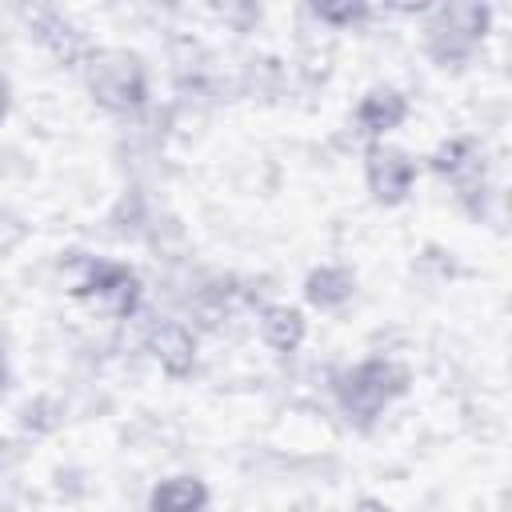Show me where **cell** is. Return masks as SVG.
<instances>
[{
    "instance_id": "obj_1",
    "label": "cell",
    "mask_w": 512,
    "mask_h": 512,
    "mask_svg": "<svg viewBox=\"0 0 512 512\" xmlns=\"http://www.w3.org/2000/svg\"><path fill=\"white\" fill-rule=\"evenodd\" d=\"M408 388H412V372L400 360H388V356L360 360L356 368L340 372L336 384H332L344 420L352 428H360V432H372L376 420H380V412L392 400H400Z\"/></svg>"
},
{
    "instance_id": "obj_2",
    "label": "cell",
    "mask_w": 512,
    "mask_h": 512,
    "mask_svg": "<svg viewBox=\"0 0 512 512\" xmlns=\"http://www.w3.org/2000/svg\"><path fill=\"white\" fill-rule=\"evenodd\" d=\"M492 24V8L480 0H456V4H440L432 8L428 24H424V52L436 68H460L472 60V52L480 48V40L488 36Z\"/></svg>"
},
{
    "instance_id": "obj_3",
    "label": "cell",
    "mask_w": 512,
    "mask_h": 512,
    "mask_svg": "<svg viewBox=\"0 0 512 512\" xmlns=\"http://www.w3.org/2000/svg\"><path fill=\"white\" fill-rule=\"evenodd\" d=\"M84 80L100 108L116 116H132L148 104V72L144 60L128 48H96L84 56Z\"/></svg>"
},
{
    "instance_id": "obj_4",
    "label": "cell",
    "mask_w": 512,
    "mask_h": 512,
    "mask_svg": "<svg viewBox=\"0 0 512 512\" xmlns=\"http://www.w3.org/2000/svg\"><path fill=\"white\" fill-rule=\"evenodd\" d=\"M428 168L448 180L456 188V200L480 216L484 212V196H488V180H484V156H480V144L472 136H448L444 144L432 148L428 156Z\"/></svg>"
},
{
    "instance_id": "obj_5",
    "label": "cell",
    "mask_w": 512,
    "mask_h": 512,
    "mask_svg": "<svg viewBox=\"0 0 512 512\" xmlns=\"http://www.w3.org/2000/svg\"><path fill=\"white\" fill-rule=\"evenodd\" d=\"M76 300H96L112 316H132L140 308V276L120 260H80V276L68 288Z\"/></svg>"
},
{
    "instance_id": "obj_6",
    "label": "cell",
    "mask_w": 512,
    "mask_h": 512,
    "mask_svg": "<svg viewBox=\"0 0 512 512\" xmlns=\"http://www.w3.org/2000/svg\"><path fill=\"white\" fill-rule=\"evenodd\" d=\"M364 184H368V192L380 208H396L416 188V160L404 148L388 144V140H368V148H364Z\"/></svg>"
},
{
    "instance_id": "obj_7",
    "label": "cell",
    "mask_w": 512,
    "mask_h": 512,
    "mask_svg": "<svg viewBox=\"0 0 512 512\" xmlns=\"http://www.w3.org/2000/svg\"><path fill=\"white\" fill-rule=\"evenodd\" d=\"M144 340H148L152 360H156L172 380L192 376V368H196V332H192L184 320H172V316L152 320V328H148Z\"/></svg>"
},
{
    "instance_id": "obj_8",
    "label": "cell",
    "mask_w": 512,
    "mask_h": 512,
    "mask_svg": "<svg viewBox=\"0 0 512 512\" xmlns=\"http://www.w3.org/2000/svg\"><path fill=\"white\" fill-rule=\"evenodd\" d=\"M408 116V96L392 84H376L360 96L356 104V128L368 136V140H384L392 128H400Z\"/></svg>"
},
{
    "instance_id": "obj_9",
    "label": "cell",
    "mask_w": 512,
    "mask_h": 512,
    "mask_svg": "<svg viewBox=\"0 0 512 512\" xmlns=\"http://www.w3.org/2000/svg\"><path fill=\"white\" fill-rule=\"evenodd\" d=\"M28 28H32V36H36L60 64H80V60H84V36H80L60 12L32 8V12H28Z\"/></svg>"
},
{
    "instance_id": "obj_10",
    "label": "cell",
    "mask_w": 512,
    "mask_h": 512,
    "mask_svg": "<svg viewBox=\"0 0 512 512\" xmlns=\"http://www.w3.org/2000/svg\"><path fill=\"white\" fill-rule=\"evenodd\" d=\"M356 296V272L344 264H320L304 276V300L320 312H336Z\"/></svg>"
},
{
    "instance_id": "obj_11",
    "label": "cell",
    "mask_w": 512,
    "mask_h": 512,
    "mask_svg": "<svg viewBox=\"0 0 512 512\" xmlns=\"http://www.w3.org/2000/svg\"><path fill=\"white\" fill-rule=\"evenodd\" d=\"M256 328H260V340H264L272 352L288 356V352H296V348L304 344L308 320H304V312L292 308V304H264V308L256 312Z\"/></svg>"
},
{
    "instance_id": "obj_12",
    "label": "cell",
    "mask_w": 512,
    "mask_h": 512,
    "mask_svg": "<svg viewBox=\"0 0 512 512\" xmlns=\"http://www.w3.org/2000/svg\"><path fill=\"white\" fill-rule=\"evenodd\" d=\"M204 508H208V484L200 476H168L148 496V512H204Z\"/></svg>"
},
{
    "instance_id": "obj_13",
    "label": "cell",
    "mask_w": 512,
    "mask_h": 512,
    "mask_svg": "<svg viewBox=\"0 0 512 512\" xmlns=\"http://www.w3.org/2000/svg\"><path fill=\"white\" fill-rule=\"evenodd\" d=\"M60 420H64V404H60L56 396H36V400H28V404L20 408V424H24V432H32V436L56 432Z\"/></svg>"
},
{
    "instance_id": "obj_14",
    "label": "cell",
    "mask_w": 512,
    "mask_h": 512,
    "mask_svg": "<svg viewBox=\"0 0 512 512\" xmlns=\"http://www.w3.org/2000/svg\"><path fill=\"white\" fill-rule=\"evenodd\" d=\"M308 12H312L320 24H328V28H356V24H364V20L372 16V8H368L364 0H340V4H308Z\"/></svg>"
},
{
    "instance_id": "obj_15",
    "label": "cell",
    "mask_w": 512,
    "mask_h": 512,
    "mask_svg": "<svg viewBox=\"0 0 512 512\" xmlns=\"http://www.w3.org/2000/svg\"><path fill=\"white\" fill-rule=\"evenodd\" d=\"M16 464H20V448H16V440L0 436V476H4L8 468H16Z\"/></svg>"
},
{
    "instance_id": "obj_16",
    "label": "cell",
    "mask_w": 512,
    "mask_h": 512,
    "mask_svg": "<svg viewBox=\"0 0 512 512\" xmlns=\"http://www.w3.org/2000/svg\"><path fill=\"white\" fill-rule=\"evenodd\" d=\"M352 512H396V508H388V504L376 500V496H360V500L352 504Z\"/></svg>"
},
{
    "instance_id": "obj_17",
    "label": "cell",
    "mask_w": 512,
    "mask_h": 512,
    "mask_svg": "<svg viewBox=\"0 0 512 512\" xmlns=\"http://www.w3.org/2000/svg\"><path fill=\"white\" fill-rule=\"evenodd\" d=\"M4 116H8V80L0 76V124H4Z\"/></svg>"
},
{
    "instance_id": "obj_18",
    "label": "cell",
    "mask_w": 512,
    "mask_h": 512,
    "mask_svg": "<svg viewBox=\"0 0 512 512\" xmlns=\"http://www.w3.org/2000/svg\"><path fill=\"white\" fill-rule=\"evenodd\" d=\"M0 376H4V372H0Z\"/></svg>"
}]
</instances>
